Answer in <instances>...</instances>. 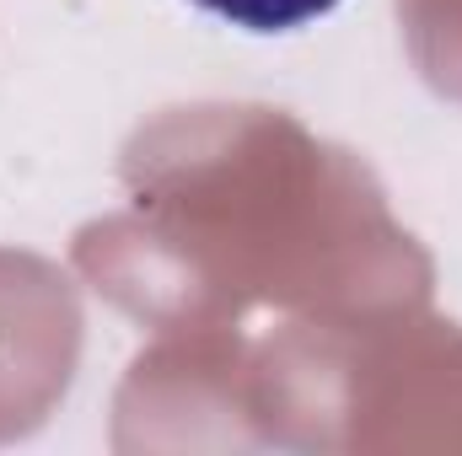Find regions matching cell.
Instances as JSON below:
<instances>
[{"instance_id": "6da1fadb", "label": "cell", "mask_w": 462, "mask_h": 456, "mask_svg": "<svg viewBox=\"0 0 462 456\" xmlns=\"http://www.w3.org/2000/svg\"><path fill=\"white\" fill-rule=\"evenodd\" d=\"M194 5L231 27H247V32H296L307 22L328 16L339 0H194Z\"/></svg>"}]
</instances>
